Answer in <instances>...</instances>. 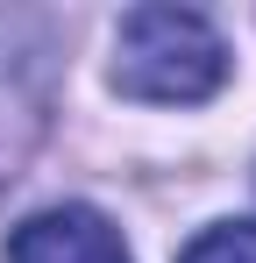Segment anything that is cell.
I'll list each match as a JSON object with an SVG mask.
<instances>
[{
	"label": "cell",
	"instance_id": "obj_1",
	"mask_svg": "<svg viewBox=\"0 0 256 263\" xmlns=\"http://www.w3.org/2000/svg\"><path fill=\"white\" fill-rule=\"evenodd\" d=\"M228 79V43L192 7H135L114 36V86L150 107H199Z\"/></svg>",
	"mask_w": 256,
	"mask_h": 263
},
{
	"label": "cell",
	"instance_id": "obj_2",
	"mask_svg": "<svg viewBox=\"0 0 256 263\" xmlns=\"http://www.w3.org/2000/svg\"><path fill=\"white\" fill-rule=\"evenodd\" d=\"M7 263H128L114 220L93 206H50L7 235Z\"/></svg>",
	"mask_w": 256,
	"mask_h": 263
},
{
	"label": "cell",
	"instance_id": "obj_3",
	"mask_svg": "<svg viewBox=\"0 0 256 263\" xmlns=\"http://www.w3.org/2000/svg\"><path fill=\"white\" fill-rule=\"evenodd\" d=\"M178 263H256V220H221L207 235H192Z\"/></svg>",
	"mask_w": 256,
	"mask_h": 263
}]
</instances>
